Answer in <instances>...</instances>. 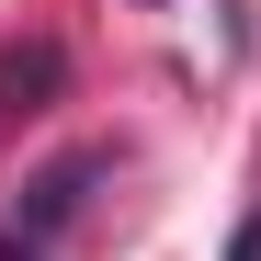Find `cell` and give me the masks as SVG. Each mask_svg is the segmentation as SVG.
I'll list each match as a JSON object with an SVG mask.
<instances>
[{"label": "cell", "instance_id": "1", "mask_svg": "<svg viewBox=\"0 0 261 261\" xmlns=\"http://www.w3.org/2000/svg\"><path fill=\"white\" fill-rule=\"evenodd\" d=\"M114 182V148H68V159H46L23 182V204L0 216V261H57L68 239H80V216H91V193Z\"/></svg>", "mask_w": 261, "mask_h": 261}, {"label": "cell", "instance_id": "2", "mask_svg": "<svg viewBox=\"0 0 261 261\" xmlns=\"http://www.w3.org/2000/svg\"><path fill=\"white\" fill-rule=\"evenodd\" d=\"M57 102H68V46L57 34H12V46H0V148H12L34 114H57Z\"/></svg>", "mask_w": 261, "mask_h": 261}, {"label": "cell", "instance_id": "3", "mask_svg": "<svg viewBox=\"0 0 261 261\" xmlns=\"http://www.w3.org/2000/svg\"><path fill=\"white\" fill-rule=\"evenodd\" d=\"M227 261H261V204H250V227L227 239Z\"/></svg>", "mask_w": 261, "mask_h": 261}, {"label": "cell", "instance_id": "4", "mask_svg": "<svg viewBox=\"0 0 261 261\" xmlns=\"http://www.w3.org/2000/svg\"><path fill=\"white\" fill-rule=\"evenodd\" d=\"M137 12H170V0H137Z\"/></svg>", "mask_w": 261, "mask_h": 261}]
</instances>
